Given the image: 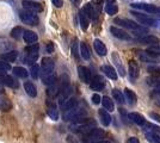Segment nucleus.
Returning a JSON list of instances; mask_svg holds the SVG:
<instances>
[{
    "label": "nucleus",
    "instance_id": "f257e3e1",
    "mask_svg": "<svg viewBox=\"0 0 160 143\" xmlns=\"http://www.w3.org/2000/svg\"><path fill=\"white\" fill-rule=\"evenodd\" d=\"M19 18L23 23H25L30 26H36L38 25L40 19H38V16L33 11H29V10H23L19 12Z\"/></svg>",
    "mask_w": 160,
    "mask_h": 143
},
{
    "label": "nucleus",
    "instance_id": "f03ea898",
    "mask_svg": "<svg viewBox=\"0 0 160 143\" xmlns=\"http://www.w3.org/2000/svg\"><path fill=\"white\" fill-rule=\"evenodd\" d=\"M86 116V110L81 109V107H78V105L73 107V109L71 110H67L65 111V115H63V119L67 121V122H69V121H78V119H81V118H84V117Z\"/></svg>",
    "mask_w": 160,
    "mask_h": 143
},
{
    "label": "nucleus",
    "instance_id": "7ed1b4c3",
    "mask_svg": "<svg viewBox=\"0 0 160 143\" xmlns=\"http://www.w3.org/2000/svg\"><path fill=\"white\" fill-rule=\"evenodd\" d=\"M115 24H118L122 27H127L129 30H134V31H139V32H147V29L143 27L142 25L135 23L133 21H129V19H124V18H116L113 21Z\"/></svg>",
    "mask_w": 160,
    "mask_h": 143
},
{
    "label": "nucleus",
    "instance_id": "20e7f679",
    "mask_svg": "<svg viewBox=\"0 0 160 143\" xmlns=\"http://www.w3.org/2000/svg\"><path fill=\"white\" fill-rule=\"evenodd\" d=\"M54 74V61L49 57L42 59V70H41V76L42 80L47 79L48 76Z\"/></svg>",
    "mask_w": 160,
    "mask_h": 143
},
{
    "label": "nucleus",
    "instance_id": "39448f33",
    "mask_svg": "<svg viewBox=\"0 0 160 143\" xmlns=\"http://www.w3.org/2000/svg\"><path fill=\"white\" fill-rule=\"evenodd\" d=\"M130 14H133L134 17L139 21L140 24H143V25H147V26H155V25L158 24V21H155V19H153V18H151V17L147 16V14L138 12V11H132Z\"/></svg>",
    "mask_w": 160,
    "mask_h": 143
},
{
    "label": "nucleus",
    "instance_id": "423d86ee",
    "mask_svg": "<svg viewBox=\"0 0 160 143\" xmlns=\"http://www.w3.org/2000/svg\"><path fill=\"white\" fill-rule=\"evenodd\" d=\"M0 83H4L11 88H18L19 87V82L14 79L13 76L6 75L5 73H0Z\"/></svg>",
    "mask_w": 160,
    "mask_h": 143
},
{
    "label": "nucleus",
    "instance_id": "0eeeda50",
    "mask_svg": "<svg viewBox=\"0 0 160 143\" xmlns=\"http://www.w3.org/2000/svg\"><path fill=\"white\" fill-rule=\"evenodd\" d=\"M110 32L118 40H122V41H130L132 40V36L128 34L127 31L122 30L120 27H116V26H111L110 27Z\"/></svg>",
    "mask_w": 160,
    "mask_h": 143
},
{
    "label": "nucleus",
    "instance_id": "6e6552de",
    "mask_svg": "<svg viewBox=\"0 0 160 143\" xmlns=\"http://www.w3.org/2000/svg\"><path fill=\"white\" fill-rule=\"evenodd\" d=\"M78 75H79L80 80L85 83H90L92 80V74H91V70L84 66H79L78 67Z\"/></svg>",
    "mask_w": 160,
    "mask_h": 143
},
{
    "label": "nucleus",
    "instance_id": "1a4fd4ad",
    "mask_svg": "<svg viewBox=\"0 0 160 143\" xmlns=\"http://www.w3.org/2000/svg\"><path fill=\"white\" fill-rule=\"evenodd\" d=\"M22 5H23L24 8H27L29 11H33V12H42V10H43L42 4L36 2V1H33V0H24V1L22 2Z\"/></svg>",
    "mask_w": 160,
    "mask_h": 143
},
{
    "label": "nucleus",
    "instance_id": "9d476101",
    "mask_svg": "<svg viewBox=\"0 0 160 143\" xmlns=\"http://www.w3.org/2000/svg\"><path fill=\"white\" fill-rule=\"evenodd\" d=\"M140 69H139V64L135 61H130L129 62V80L133 82H136L138 78H139V73Z\"/></svg>",
    "mask_w": 160,
    "mask_h": 143
},
{
    "label": "nucleus",
    "instance_id": "9b49d317",
    "mask_svg": "<svg viewBox=\"0 0 160 143\" xmlns=\"http://www.w3.org/2000/svg\"><path fill=\"white\" fill-rule=\"evenodd\" d=\"M90 86L93 91H102L105 87V81L100 75H96L92 78V80L90 82Z\"/></svg>",
    "mask_w": 160,
    "mask_h": 143
},
{
    "label": "nucleus",
    "instance_id": "f8f14e48",
    "mask_svg": "<svg viewBox=\"0 0 160 143\" xmlns=\"http://www.w3.org/2000/svg\"><path fill=\"white\" fill-rule=\"evenodd\" d=\"M71 92H72V88H71V86L66 82L63 85V87L60 89V94H59V104L60 105H62L71 97Z\"/></svg>",
    "mask_w": 160,
    "mask_h": 143
},
{
    "label": "nucleus",
    "instance_id": "ddd939ff",
    "mask_svg": "<svg viewBox=\"0 0 160 143\" xmlns=\"http://www.w3.org/2000/svg\"><path fill=\"white\" fill-rule=\"evenodd\" d=\"M128 118L133 123H135L136 125H139V126H145V124H146L145 117L142 116L141 113H139V112H130L128 115Z\"/></svg>",
    "mask_w": 160,
    "mask_h": 143
},
{
    "label": "nucleus",
    "instance_id": "4468645a",
    "mask_svg": "<svg viewBox=\"0 0 160 143\" xmlns=\"http://www.w3.org/2000/svg\"><path fill=\"white\" fill-rule=\"evenodd\" d=\"M136 55H138V57L140 59V61L142 62H146V63H154L155 61V56L153 55H151L148 51H143V50H138L136 51Z\"/></svg>",
    "mask_w": 160,
    "mask_h": 143
},
{
    "label": "nucleus",
    "instance_id": "2eb2a0df",
    "mask_svg": "<svg viewBox=\"0 0 160 143\" xmlns=\"http://www.w3.org/2000/svg\"><path fill=\"white\" fill-rule=\"evenodd\" d=\"M132 7L143 10L148 13H158V7H155L154 5H151V4H132Z\"/></svg>",
    "mask_w": 160,
    "mask_h": 143
},
{
    "label": "nucleus",
    "instance_id": "dca6fc26",
    "mask_svg": "<svg viewBox=\"0 0 160 143\" xmlns=\"http://www.w3.org/2000/svg\"><path fill=\"white\" fill-rule=\"evenodd\" d=\"M139 42L143 43V44H148V45H158L160 43V40L155 36L147 35V36H143V37L139 38Z\"/></svg>",
    "mask_w": 160,
    "mask_h": 143
},
{
    "label": "nucleus",
    "instance_id": "f3484780",
    "mask_svg": "<svg viewBox=\"0 0 160 143\" xmlns=\"http://www.w3.org/2000/svg\"><path fill=\"white\" fill-rule=\"evenodd\" d=\"M93 47H94L96 53L99 55V56H105V55H107L108 49H107V47H105V44L100 41V40H94Z\"/></svg>",
    "mask_w": 160,
    "mask_h": 143
},
{
    "label": "nucleus",
    "instance_id": "a211bd4d",
    "mask_svg": "<svg viewBox=\"0 0 160 143\" xmlns=\"http://www.w3.org/2000/svg\"><path fill=\"white\" fill-rule=\"evenodd\" d=\"M98 115H99L100 122L104 126H109L111 124V116L109 115V111L108 110H99L98 111Z\"/></svg>",
    "mask_w": 160,
    "mask_h": 143
},
{
    "label": "nucleus",
    "instance_id": "6ab92c4d",
    "mask_svg": "<svg viewBox=\"0 0 160 143\" xmlns=\"http://www.w3.org/2000/svg\"><path fill=\"white\" fill-rule=\"evenodd\" d=\"M79 21H80V26L84 31H86L87 27H88V24H90V18L86 14V12L84 11V8L79 12Z\"/></svg>",
    "mask_w": 160,
    "mask_h": 143
},
{
    "label": "nucleus",
    "instance_id": "aec40b11",
    "mask_svg": "<svg viewBox=\"0 0 160 143\" xmlns=\"http://www.w3.org/2000/svg\"><path fill=\"white\" fill-rule=\"evenodd\" d=\"M105 11L109 16H113L118 12V6L116 4L115 0H107V5H105Z\"/></svg>",
    "mask_w": 160,
    "mask_h": 143
},
{
    "label": "nucleus",
    "instance_id": "412c9836",
    "mask_svg": "<svg viewBox=\"0 0 160 143\" xmlns=\"http://www.w3.org/2000/svg\"><path fill=\"white\" fill-rule=\"evenodd\" d=\"M147 85L152 86L155 93H160V78L159 76H151L146 80Z\"/></svg>",
    "mask_w": 160,
    "mask_h": 143
},
{
    "label": "nucleus",
    "instance_id": "4be33fe9",
    "mask_svg": "<svg viewBox=\"0 0 160 143\" xmlns=\"http://www.w3.org/2000/svg\"><path fill=\"white\" fill-rule=\"evenodd\" d=\"M23 38H24V41L27 42L28 44H33V43H36L37 40H38L37 35L35 34L33 31H30V30H25V31H24Z\"/></svg>",
    "mask_w": 160,
    "mask_h": 143
},
{
    "label": "nucleus",
    "instance_id": "5701e85b",
    "mask_svg": "<svg viewBox=\"0 0 160 143\" xmlns=\"http://www.w3.org/2000/svg\"><path fill=\"white\" fill-rule=\"evenodd\" d=\"M103 72H104V74L107 75L109 79H111V80H117V78H118V75H117V72L115 70L113 67L111 66H109V64H105V66H103Z\"/></svg>",
    "mask_w": 160,
    "mask_h": 143
},
{
    "label": "nucleus",
    "instance_id": "b1692460",
    "mask_svg": "<svg viewBox=\"0 0 160 143\" xmlns=\"http://www.w3.org/2000/svg\"><path fill=\"white\" fill-rule=\"evenodd\" d=\"M124 97H126V100L128 102V104L132 105V106L138 102V97H136V94L134 93L132 89L129 88L124 89Z\"/></svg>",
    "mask_w": 160,
    "mask_h": 143
},
{
    "label": "nucleus",
    "instance_id": "393cba45",
    "mask_svg": "<svg viewBox=\"0 0 160 143\" xmlns=\"http://www.w3.org/2000/svg\"><path fill=\"white\" fill-rule=\"evenodd\" d=\"M24 89H25V92L28 93L29 97H32L35 98L36 95H37V88H36V86H35V83L31 81H27L24 83Z\"/></svg>",
    "mask_w": 160,
    "mask_h": 143
},
{
    "label": "nucleus",
    "instance_id": "a878e982",
    "mask_svg": "<svg viewBox=\"0 0 160 143\" xmlns=\"http://www.w3.org/2000/svg\"><path fill=\"white\" fill-rule=\"evenodd\" d=\"M77 105H78V100H77L74 97H72V98L69 97L66 102H63L62 105H60V106L63 111H67V110H71V109H73V107H75Z\"/></svg>",
    "mask_w": 160,
    "mask_h": 143
},
{
    "label": "nucleus",
    "instance_id": "bb28decb",
    "mask_svg": "<svg viewBox=\"0 0 160 143\" xmlns=\"http://www.w3.org/2000/svg\"><path fill=\"white\" fill-rule=\"evenodd\" d=\"M84 11L86 12V14L88 16V18L90 19H93V21H96L97 19V12H96V10H94V7L92 4H86L85 6H84Z\"/></svg>",
    "mask_w": 160,
    "mask_h": 143
},
{
    "label": "nucleus",
    "instance_id": "cd10ccee",
    "mask_svg": "<svg viewBox=\"0 0 160 143\" xmlns=\"http://www.w3.org/2000/svg\"><path fill=\"white\" fill-rule=\"evenodd\" d=\"M12 109V104L11 100L6 97H0V110L1 111H10Z\"/></svg>",
    "mask_w": 160,
    "mask_h": 143
},
{
    "label": "nucleus",
    "instance_id": "c85d7f7f",
    "mask_svg": "<svg viewBox=\"0 0 160 143\" xmlns=\"http://www.w3.org/2000/svg\"><path fill=\"white\" fill-rule=\"evenodd\" d=\"M102 104H103L104 109L108 110L109 112H112L113 110H115V104H113V102L111 100V98H109L107 95L102 98Z\"/></svg>",
    "mask_w": 160,
    "mask_h": 143
},
{
    "label": "nucleus",
    "instance_id": "c756f323",
    "mask_svg": "<svg viewBox=\"0 0 160 143\" xmlns=\"http://www.w3.org/2000/svg\"><path fill=\"white\" fill-rule=\"evenodd\" d=\"M17 55H18V53L16 50H12V51H8V53H5V54H1L0 59L6 62H13L17 59Z\"/></svg>",
    "mask_w": 160,
    "mask_h": 143
},
{
    "label": "nucleus",
    "instance_id": "7c9ffc66",
    "mask_svg": "<svg viewBox=\"0 0 160 143\" xmlns=\"http://www.w3.org/2000/svg\"><path fill=\"white\" fill-rule=\"evenodd\" d=\"M80 55H81V57L84 59V60H90V57H91V54H90V49L87 47L86 43H80Z\"/></svg>",
    "mask_w": 160,
    "mask_h": 143
},
{
    "label": "nucleus",
    "instance_id": "2f4dec72",
    "mask_svg": "<svg viewBox=\"0 0 160 143\" xmlns=\"http://www.w3.org/2000/svg\"><path fill=\"white\" fill-rule=\"evenodd\" d=\"M112 97H113V99L118 102V104H121V105H123V104L126 102V97H124V94L121 92L120 89H113Z\"/></svg>",
    "mask_w": 160,
    "mask_h": 143
},
{
    "label": "nucleus",
    "instance_id": "473e14b6",
    "mask_svg": "<svg viewBox=\"0 0 160 143\" xmlns=\"http://www.w3.org/2000/svg\"><path fill=\"white\" fill-rule=\"evenodd\" d=\"M47 94L48 97H52V99L55 98L56 95L60 94V88H59V86L56 85V82L53 83V85H49V88L47 91Z\"/></svg>",
    "mask_w": 160,
    "mask_h": 143
},
{
    "label": "nucleus",
    "instance_id": "72a5a7b5",
    "mask_svg": "<svg viewBox=\"0 0 160 143\" xmlns=\"http://www.w3.org/2000/svg\"><path fill=\"white\" fill-rule=\"evenodd\" d=\"M13 74L17 75L20 79H25L28 75H29V72L24 67H13Z\"/></svg>",
    "mask_w": 160,
    "mask_h": 143
},
{
    "label": "nucleus",
    "instance_id": "f704fd0d",
    "mask_svg": "<svg viewBox=\"0 0 160 143\" xmlns=\"http://www.w3.org/2000/svg\"><path fill=\"white\" fill-rule=\"evenodd\" d=\"M146 138L148 142L151 143H160V135L157 132H146Z\"/></svg>",
    "mask_w": 160,
    "mask_h": 143
},
{
    "label": "nucleus",
    "instance_id": "c9c22d12",
    "mask_svg": "<svg viewBox=\"0 0 160 143\" xmlns=\"http://www.w3.org/2000/svg\"><path fill=\"white\" fill-rule=\"evenodd\" d=\"M24 31H25V30H23V27H20V26L13 27V29L11 30V37H13L14 40H19L20 37H23Z\"/></svg>",
    "mask_w": 160,
    "mask_h": 143
},
{
    "label": "nucleus",
    "instance_id": "e433bc0d",
    "mask_svg": "<svg viewBox=\"0 0 160 143\" xmlns=\"http://www.w3.org/2000/svg\"><path fill=\"white\" fill-rule=\"evenodd\" d=\"M47 113L48 116H49V118H52L53 121H58L59 119V112H58V110H56V107L54 106L53 104H52V106L48 107Z\"/></svg>",
    "mask_w": 160,
    "mask_h": 143
},
{
    "label": "nucleus",
    "instance_id": "4c0bfd02",
    "mask_svg": "<svg viewBox=\"0 0 160 143\" xmlns=\"http://www.w3.org/2000/svg\"><path fill=\"white\" fill-rule=\"evenodd\" d=\"M113 57V61H115V63H116V66H117V68H118V72H120L121 76H124V68H123V66H122V63H121V60L120 57H118V55L116 54V53H113L112 55Z\"/></svg>",
    "mask_w": 160,
    "mask_h": 143
},
{
    "label": "nucleus",
    "instance_id": "58836bf2",
    "mask_svg": "<svg viewBox=\"0 0 160 143\" xmlns=\"http://www.w3.org/2000/svg\"><path fill=\"white\" fill-rule=\"evenodd\" d=\"M40 67H38V64H36V63H33L31 64V68H30V75L32 76V79H37L38 78V75H40Z\"/></svg>",
    "mask_w": 160,
    "mask_h": 143
},
{
    "label": "nucleus",
    "instance_id": "ea45409f",
    "mask_svg": "<svg viewBox=\"0 0 160 143\" xmlns=\"http://www.w3.org/2000/svg\"><path fill=\"white\" fill-rule=\"evenodd\" d=\"M147 51L153 56H160V44L158 45H151V47L147 49Z\"/></svg>",
    "mask_w": 160,
    "mask_h": 143
},
{
    "label": "nucleus",
    "instance_id": "a19ab883",
    "mask_svg": "<svg viewBox=\"0 0 160 143\" xmlns=\"http://www.w3.org/2000/svg\"><path fill=\"white\" fill-rule=\"evenodd\" d=\"M38 59V53H27V57H25V61L30 64H32V62H35Z\"/></svg>",
    "mask_w": 160,
    "mask_h": 143
},
{
    "label": "nucleus",
    "instance_id": "79ce46f5",
    "mask_svg": "<svg viewBox=\"0 0 160 143\" xmlns=\"http://www.w3.org/2000/svg\"><path fill=\"white\" fill-rule=\"evenodd\" d=\"M8 70H11V66L10 63L6 61H0V73H6Z\"/></svg>",
    "mask_w": 160,
    "mask_h": 143
},
{
    "label": "nucleus",
    "instance_id": "37998d69",
    "mask_svg": "<svg viewBox=\"0 0 160 143\" xmlns=\"http://www.w3.org/2000/svg\"><path fill=\"white\" fill-rule=\"evenodd\" d=\"M147 70L152 74H160V64H151L148 66Z\"/></svg>",
    "mask_w": 160,
    "mask_h": 143
},
{
    "label": "nucleus",
    "instance_id": "c03bdc74",
    "mask_svg": "<svg viewBox=\"0 0 160 143\" xmlns=\"http://www.w3.org/2000/svg\"><path fill=\"white\" fill-rule=\"evenodd\" d=\"M38 44H36V43H33V44H29L27 48H25V51L27 53H38Z\"/></svg>",
    "mask_w": 160,
    "mask_h": 143
},
{
    "label": "nucleus",
    "instance_id": "a18cd8bd",
    "mask_svg": "<svg viewBox=\"0 0 160 143\" xmlns=\"http://www.w3.org/2000/svg\"><path fill=\"white\" fill-rule=\"evenodd\" d=\"M145 126H146L147 129L152 130V131H154V132H157V134L160 135V126H158V125H154V124H151V123H146Z\"/></svg>",
    "mask_w": 160,
    "mask_h": 143
},
{
    "label": "nucleus",
    "instance_id": "49530a36",
    "mask_svg": "<svg viewBox=\"0 0 160 143\" xmlns=\"http://www.w3.org/2000/svg\"><path fill=\"white\" fill-rule=\"evenodd\" d=\"M91 99H92V102L96 104V105H98L99 102H102V97H100L98 93H94V94L92 95V98H91Z\"/></svg>",
    "mask_w": 160,
    "mask_h": 143
},
{
    "label": "nucleus",
    "instance_id": "de8ad7c7",
    "mask_svg": "<svg viewBox=\"0 0 160 143\" xmlns=\"http://www.w3.org/2000/svg\"><path fill=\"white\" fill-rule=\"evenodd\" d=\"M72 51H73L74 57H75L77 60H79V51H78V44H77V43H74L73 44V47H72Z\"/></svg>",
    "mask_w": 160,
    "mask_h": 143
},
{
    "label": "nucleus",
    "instance_id": "09e8293b",
    "mask_svg": "<svg viewBox=\"0 0 160 143\" xmlns=\"http://www.w3.org/2000/svg\"><path fill=\"white\" fill-rule=\"evenodd\" d=\"M52 1H53L54 6L58 7V8L62 7V5H63V0H52Z\"/></svg>",
    "mask_w": 160,
    "mask_h": 143
},
{
    "label": "nucleus",
    "instance_id": "8fccbe9b",
    "mask_svg": "<svg viewBox=\"0 0 160 143\" xmlns=\"http://www.w3.org/2000/svg\"><path fill=\"white\" fill-rule=\"evenodd\" d=\"M149 116H151V118H152V119H154L155 122L160 123V115L155 113V112H151V113H149Z\"/></svg>",
    "mask_w": 160,
    "mask_h": 143
},
{
    "label": "nucleus",
    "instance_id": "3c124183",
    "mask_svg": "<svg viewBox=\"0 0 160 143\" xmlns=\"http://www.w3.org/2000/svg\"><path fill=\"white\" fill-rule=\"evenodd\" d=\"M67 142L68 143H77L78 141L75 140V137H74L73 135H68V136H67Z\"/></svg>",
    "mask_w": 160,
    "mask_h": 143
},
{
    "label": "nucleus",
    "instance_id": "603ef678",
    "mask_svg": "<svg viewBox=\"0 0 160 143\" xmlns=\"http://www.w3.org/2000/svg\"><path fill=\"white\" fill-rule=\"evenodd\" d=\"M127 143H140L138 137H129L127 140Z\"/></svg>",
    "mask_w": 160,
    "mask_h": 143
},
{
    "label": "nucleus",
    "instance_id": "864d4df0",
    "mask_svg": "<svg viewBox=\"0 0 160 143\" xmlns=\"http://www.w3.org/2000/svg\"><path fill=\"white\" fill-rule=\"evenodd\" d=\"M53 50H54V44L52 42H49L47 44V53H52Z\"/></svg>",
    "mask_w": 160,
    "mask_h": 143
},
{
    "label": "nucleus",
    "instance_id": "5fc2aeb1",
    "mask_svg": "<svg viewBox=\"0 0 160 143\" xmlns=\"http://www.w3.org/2000/svg\"><path fill=\"white\" fill-rule=\"evenodd\" d=\"M96 143H111V142H109V141H105V140H100V141H98V142H96Z\"/></svg>",
    "mask_w": 160,
    "mask_h": 143
},
{
    "label": "nucleus",
    "instance_id": "6e6d98bb",
    "mask_svg": "<svg viewBox=\"0 0 160 143\" xmlns=\"http://www.w3.org/2000/svg\"><path fill=\"white\" fill-rule=\"evenodd\" d=\"M72 1H73L74 4H75V5H78V4H79V1L80 0H72Z\"/></svg>",
    "mask_w": 160,
    "mask_h": 143
},
{
    "label": "nucleus",
    "instance_id": "4d7b16f0",
    "mask_svg": "<svg viewBox=\"0 0 160 143\" xmlns=\"http://www.w3.org/2000/svg\"><path fill=\"white\" fill-rule=\"evenodd\" d=\"M1 92H2V87H1V86H0V93H1Z\"/></svg>",
    "mask_w": 160,
    "mask_h": 143
},
{
    "label": "nucleus",
    "instance_id": "13d9d810",
    "mask_svg": "<svg viewBox=\"0 0 160 143\" xmlns=\"http://www.w3.org/2000/svg\"><path fill=\"white\" fill-rule=\"evenodd\" d=\"M158 13H160V7H158Z\"/></svg>",
    "mask_w": 160,
    "mask_h": 143
},
{
    "label": "nucleus",
    "instance_id": "bf43d9fd",
    "mask_svg": "<svg viewBox=\"0 0 160 143\" xmlns=\"http://www.w3.org/2000/svg\"><path fill=\"white\" fill-rule=\"evenodd\" d=\"M158 105H159V106H160V100H159V102H158Z\"/></svg>",
    "mask_w": 160,
    "mask_h": 143
}]
</instances>
